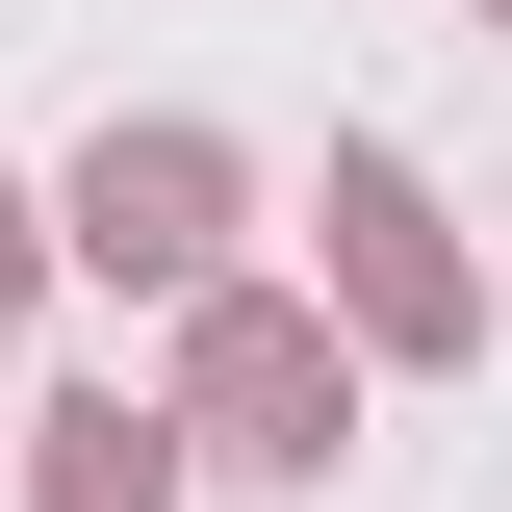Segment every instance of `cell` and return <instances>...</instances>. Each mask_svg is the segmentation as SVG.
<instances>
[{"label":"cell","mask_w":512,"mask_h":512,"mask_svg":"<svg viewBox=\"0 0 512 512\" xmlns=\"http://www.w3.org/2000/svg\"><path fill=\"white\" fill-rule=\"evenodd\" d=\"M205 205H231V180H205V128H128L103 180H77V256H128V282H180V256H205Z\"/></svg>","instance_id":"cell-1"},{"label":"cell","mask_w":512,"mask_h":512,"mask_svg":"<svg viewBox=\"0 0 512 512\" xmlns=\"http://www.w3.org/2000/svg\"><path fill=\"white\" fill-rule=\"evenodd\" d=\"M205 410H231V461H333V359H308L282 308H231V333H205Z\"/></svg>","instance_id":"cell-2"},{"label":"cell","mask_w":512,"mask_h":512,"mask_svg":"<svg viewBox=\"0 0 512 512\" xmlns=\"http://www.w3.org/2000/svg\"><path fill=\"white\" fill-rule=\"evenodd\" d=\"M333 231H359V282H384V333H461V282H436V256H410V180H384V154H359V180H333Z\"/></svg>","instance_id":"cell-3"},{"label":"cell","mask_w":512,"mask_h":512,"mask_svg":"<svg viewBox=\"0 0 512 512\" xmlns=\"http://www.w3.org/2000/svg\"><path fill=\"white\" fill-rule=\"evenodd\" d=\"M52 512H154V410H52Z\"/></svg>","instance_id":"cell-4"},{"label":"cell","mask_w":512,"mask_h":512,"mask_svg":"<svg viewBox=\"0 0 512 512\" xmlns=\"http://www.w3.org/2000/svg\"><path fill=\"white\" fill-rule=\"evenodd\" d=\"M0 282H26V205H0Z\"/></svg>","instance_id":"cell-5"}]
</instances>
